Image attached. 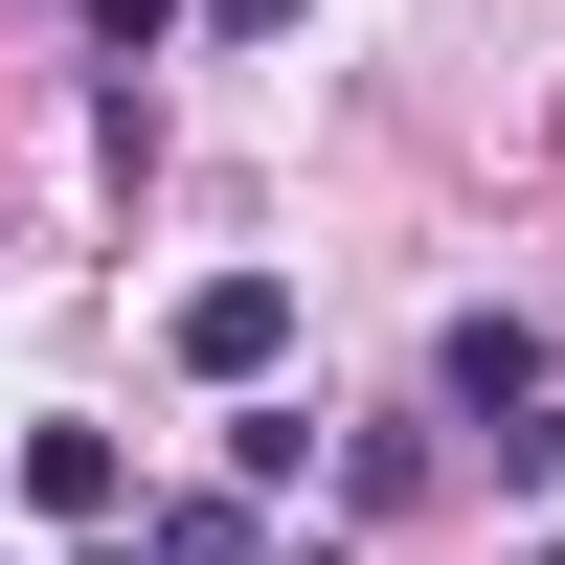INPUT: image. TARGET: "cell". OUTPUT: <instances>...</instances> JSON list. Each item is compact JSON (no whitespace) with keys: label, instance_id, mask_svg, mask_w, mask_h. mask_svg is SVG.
Segmentation results:
<instances>
[{"label":"cell","instance_id":"obj_1","mask_svg":"<svg viewBox=\"0 0 565 565\" xmlns=\"http://www.w3.org/2000/svg\"><path fill=\"white\" fill-rule=\"evenodd\" d=\"M430 407H452V430H498V407H565V362H543V317H452V340H430Z\"/></svg>","mask_w":565,"mask_h":565},{"label":"cell","instance_id":"obj_2","mask_svg":"<svg viewBox=\"0 0 565 565\" xmlns=\"http://www.w3.org/2000/svg\"><path fill=\"white\" fill-rule=\"evenodd\" d=\"M181 362H204V385H271V362H295V271H204V295H181Z\"/></svg>","mask_w":565,"mask_h":565},{"label":"cell","instance_id":"obj_3","mask_svg":"<svg viewBox=\"0 0 565 565\" xmlns=\"http://www.w3.org/2000/svg\"><path fill=\"white\" fill-rule=\"evenodd\" d=\"M249 498H271V476H226V498H159V521H136V565H295V543L249 521Z\"/></svg>","mask_w":565,"mask_h":565},{"label":"cell","instance_id":"obj_4","mask_svg":"<svg viewBox=\"0 0 565 565\" xmlns=\"http://www.w3.org/2000/svg\"><path fill=\"white\" fill-rule=\"evenodd\" d=\"M23 498H45V521H136V452L114 430H23Z\"/></svg>","mask_w":565,"mask_h":565},{"label":"cell","instance_id":"obj_5","mask_svg":"<svg viewBox=\"0 0 565 565\" xmlns=\"http://www.w3.org/2000/svg\"><path fill=\"white\" fill-rule=\"evenodd\" d=\"M159 23H181V0H90V45H114V68H136V45H159Z\"/></svg>","mask_w":565,"mask_h":565},{"label":"cell","instance_id":"obj_6","mask_svg":"<svg viewBox=\"0 0 565 565\" xmlns=\"http://www.w3.org/2000/svg\"><path fill=\"white\" fill-rule=\"evenodd\" d=\"M204 23H226V45H271V23H317V0H204Z\"/></svg>","mask_w":565,"mask_h":565},{"label":"cell","instance_id":"obj_7","mask_svg":"<svg viewBox=\"0 0 565 565\" xmlns=\"http://www.w3.org/2000/svg\"><path fill=\"white\" fill-rule=\"evenodd\" d=\"M295 565H340V543H295Z\"/></svg>","mask_w":565,"mask_h":565}]
</instances>
